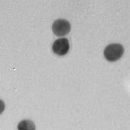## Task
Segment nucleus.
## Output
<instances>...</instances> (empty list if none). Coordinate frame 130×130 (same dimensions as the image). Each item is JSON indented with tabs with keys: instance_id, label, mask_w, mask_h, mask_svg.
Returning <instances> with one entry per match:
<instances>
[{
	"instance_id": "1",
	"label": "nucleus",
	"mask_w": 130,
	"mask_h": 130,
	"mask_svg": "<svg viewBox=\"0 0 130 130\" xmlns=\"http://www.w3.org/2000/svg\"><path fill=\"white\" fill-rule=\"evenodd\" d=\"M124 53V47L119 43H112L106 46L104 56L108 61L114 62L119 60Z\"/></svg>"
},
{
	"instance_id": "2",
	"label": "nucleus",
	"mask_w": 130,
	"mask_h": 130,
	"mask_svg": "<svg viewBox=\"0 0 130 130\" xmlns=\"http://www.w3.org/2000/svg\"><path fill=\"white\" fill-rule=\"evenodd\" d=\"M71 26L69 21L66 19H57L53 22L52 30L57 36H64L69 34Z\"/></svg>"
},
{
	"instance_id": "3",
	"label": "nucleus",
	"mask_w": 130,
	"mask_h": 130,
	"mask_svg": "<svg viewBox=\"0 0 130 130\" xmlns=\"http://www.w3.org/2000/svg\"><path fill=\"white\" fill-rule=\"evenodd\" d=\"M52 49L54 53H56L58 56H65L70 49V43L68 40L66 38H60L57 39L53 43Z\"/></svg>"
},
{
	"instance_id": "4",
	"label": "nucleus",
	"mask_w": 130,
	"mask_h": 130,
	"mask_svg": "<svg viewBox=\"0 0 130 130\" xmlns=\"http://www.w3.org/2000/svg\"><path fill=\"white\" fill-rule=\"evenodd\" d=\"M18 130H36V126L31 120H24L18 124Z\"/></svg>"
},
{
	"instance_id": "5",
	"label": "nucleus",
	"mask_w": 130,
	"mask_h": 130,
	"mask_svg": "<svg viewBox=\"0 0 130 130\" xmlns=\"http://www.w3.org/2000/svg\"><path fill=\"white\" fill-rule=\"evenodd\" d=\"M4 109H5V105H4V102L2 100H0V115L3 112Z\"/></svg>"
}]
</instances>
